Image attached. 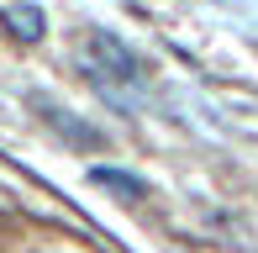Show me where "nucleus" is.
I'll use <instances>...</instances> for the list:
<instances>
[{
	"label": "nucleus",
	"mask_w": 258,
	"mask_h": 253,
	"mask_svg": "<svg viewBox=\"0 0 258 253\" xmlns=\"http://www.w3.org/2000/svg\"><path fill=\"white\" fill-rule=\"evenodd\" d=\"M6 21L16 27V37H21V42H37L42 32H48V21H42V11H37V6H11V11H6Z\"/></svg>",
	"instance_id": "obj_3"
},
{
	"label": "nucleus",
	"mask_w": 258,
	"mask_h": 253,
	"mask_svg": "<svg viewBox=\"0 0 258 253\" xmlns=\"http://www.w3.org/2000/svg\"><path fill=\"white\" fill-rule=\"evenodd\" d=\"M90 179H95L100 190H116L121 201H143V195H148V185H143L137 174H121V169H111V164H95V169H90Z\"/></svg>",
	"instance_id": "obj_2"
},
{
	"label": "nucleus",
	"mask_w": 258,
	"mask_h": 253,
	"mask_svg": "<svg viewBox=\"0 0 258 253\" xmlns=\"http://www.w3.org/2000/svg\"><path fill=\"white\" fill-rule=\"evenodd\" d=\"M85 69H90V79H95L111 100H126V90L143 85V64H137V53L126 48L121 37H111V32H90Z\"/></svg>",
	"instance_id": "obj_1"
}]
</instances>
